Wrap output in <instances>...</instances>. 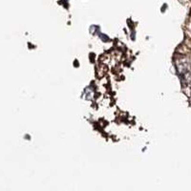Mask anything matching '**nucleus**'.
Listing matches in <instances>:
<instances>
[{
    "label": "nucleus",
    "instance_id": "f03ea898",
    "mask_svg": "<svg viewBox=\"0 0 191 191\" xmlns=\"http://www.w3.org/2000/svg\"><path fill=\"white\" fill-rule=\"evenodd\" d=\"M189 88H190V91H191V85H190V87H189Z\"/></svg>",
    "mask_w": 191,
    "mask_h": 191
},
{
    "label": "nucleus",
    "instance_id": "f257e3e1",
    "mask_svg": "<svg viewBox=\"0 0 191 191\" xmlns=\"http://www.w3.org/2000/svg\"><path fill=\"white\" fill-rule=\"evenodd\" d=\"M188 28H189V30L191 31V23H189V24H188Z\"/></svg>",
    "mask_w": 191,
    "mask_h": 191
}]
</instances>
